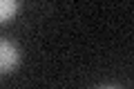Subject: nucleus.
I'll use <instances>...</instances> for the list:
<instances>
[{"instance_id":"1","label":"nucleus","mask_w":134,"mask_h":89,"mask_svg":"<svg viewBox=\"0 0 134 89\" xmlns=\"http://www.w3.org/2000/svg\"><path fill=\"white\" fill-rule=\"evenodd\" d=\"M18 58H20L18 47H16L14 42L0 38V74H9L18 65Z\"/></svg>"},{"instance_id":"2","label":"nucleus","mask_w":134,"mask_h":89,"mask_svg":"<svg viewBox=\"0 0 134 89\" xmlns=\"http://www.w3.org/2000/svg\"><path fill=\"white\" fill-rule=\"evenodd\" d=\"M18 14V0H0V25L9 22Z\"/></svg>"}]
</instances>
